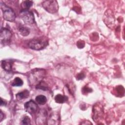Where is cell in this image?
<instances>
[{
    "label": "cell",
    "instance_id": "obj_15",
    "mask_svg": "<svg viewBox=\"0 0 125 125\" xmlns=\"http://www.w3.org/2000/svg\"><path fill=\"white\" fill-rule=\"evenodd\" d=\"M115 91L117 96L118 97H122L124 95L125 89L122 85L117 86L115 88Z\"/></svg>",
    "mask_w": 125,
    "mask_h": 125
},
{
    "label": "cell",
    "instance_id": "obj_3",
    "mask_svg": "<svg viewBox=\"0 0 125 125\" xmlns=\"http://www.w3.org/2000/svg\"><path fill=\"white\" fill-rule=\"evenodd\" d=\"M0 7L2 11L4 19L8 21H14L16 18V14L13 9L2 1L0 2Z\"/></svg>",
    "mask_w": 125,
    "mask_h": 125
},
{
    "label": "cell",
    "instance_id": "obj_10",
    "mask_svg": "<svg viewBox=\"0 0 125 125\" xmlns=\"http://www.w3.org/2000/svg\"><path fill=\"white\" fill-rule=\"evenodd\" d=\"M60 118L59 114L56 112H53L50 114V115L48 120V125H58L59 124Z\"/></svg>",
    "mask_w": 125,
    "mask_h": 125
},
{
    "label": "cell",
    "instance_id": "obj_19",
    "mask_svg": "<svg viewBox=\"0 0 125 125\" xmlns=\"http://www.w3.org/2000/svg\"><path fill=\"white\" fill-rule=\"evenodd\" d=\"M36 87L38 89H42V90H46L48 88V86L47 84L43 81H41L40 83H39L36 86Z\"/></svg>",
    "mask_w": 125,
    "mask_h": 125
},
{
    "label": "cell",
    "instance_id": "obj_20",
    "mask_svg": "<svg viewBox=\"0 0 125 125\" xmlns=\"http://www.w3.org/2000/svg\"><path fill=\"white\" fill-rule=\"evenodd\" d=\"M21 124L22 125H30L31 124L30 119L29 118V117L27 116H24L22 118L21 121Z\"/></svg>",
    "mask_w": 125,
    "mask_h": 125
},
{
    "label": "cell",
    "instance_id": "obj_5",
    "mask_svg": "<svg viewBox=\"0 0 125 125\" xmlns=\"http://www.w3.org/2000/svg\"><path fill=\"white\" fill-rule=\"evenodd\" d=\"M20 16L23 22L27 24H32L35 22L34 15L29 10L22 9L20 13Z\"/></svg>",
    "mask_w": 125,
    "mask_h": 125
},
{
    "label": "cell",
    "instance_id": "obj_17",
    "mask_svg": "<svg viewBox=\"0 0 125 125\" xmlns=\"http://www.w3.org/2000/svg\"><path fill=\"white\" fill-rule=\"evenodd\" d=\"M23 83V81L19 77H16L12 82L11 85L13 86H21Z\"/></svg>",
    "mask_w": 125,
    "mask_h": 125
},
{
    "label": "cell",
    "instance_id": "obj_4",
    "mask_svg": "<svg viewBox=\"0 0 125 125\" xmlns=\"http://www.w3.org/2000/svg\"><path fill=\"white\" fill-rule=\"evenodd\" d=\"M43 8L48 12L53 14L57 12L59 9V5L55 0H47L42 2Z\"/></svg>",
    "mask_w": 125,
    "mask_h": 125
},
{
    "label": "cell",
    "instance_id": "obj_14",
    "mask_svg": "<svg viewBox=\"0 0 125 125\" xmlns=\"http://www.w3.org/2000/svg\"><path fill=\"white\" fill-rule=\"evenodd\" d=\"M36 102L39 104H44L47 102L46 97L43 95H39L36 96L35 99Z\"/></svg>",
    "mask_w": 125,
    "mask_h": 125
},
{
    "label": "cell",
    "instance_id": "obj_12",
    "mask_svg": "<svg viewBox=\"0 0 125 125\" xmlns=\"http://www.w3.org/2000/svg\"><path fill=\"white\" fill-rule=\"evenodd\" d=\"M1 67L6 71H10L12 70V64L11 62L6 61V60H3L1 61Z\"/></svg>",
    "mask_w": 125,
    "mask_h": 125
},
{
    "label": "cell",
    "instance_id": "obj_11",
    "mask_svg": "<svg viewBox=\"0 0 125 125\" xmlns=\"http://www.w3.org/2000/svg\"><path fill=\"white\" fill-rule=\"evenodd\" d=\"M29 95V92L27 90L25 89L18 93L16 95V97L18 100L21 101L23 99L27 98Z\"/></svg>",
    "mask_w": 125,
    "mask_h": 125
},
{
    "label": "cell",
    "instance_id": "obj_21",
    "mask_svg": "<svg viewBox=\"0 0 125 125\" xmlns=\"http://www.w3.org/2000/svg\"><path fill=\"white\" fill-rule=\"evenodd\" d=\"M92 89L88 87L87 86H84L82 89V92L83 93V94H87L89 93H91L92 92Z\"/></svg>",
    "mask_w": 125,
    "mask_h": 125
},
{
    "label": "cell",
    "instance_id": "obj_23",
    "mask_svg": "<svg viewBox=\"0 0 125 125\" xmlns=\"http://www.w3.org/2000/svg\"><path fill=\"white\" fill-rule=\"evenodd\" d=\"M85 74L83 72H81L79 73H78L77 76H76V79L77 80H82L83 79H84V78L85 77Z\"/></svg>",
    "mask_w": 125,
    "mask_h": 125
},
{
    "label": "cell",
    "instance_id": "obj_22",
    "mask_svg": "<svg viewBox=\"0 0 125 125\" xmlns=\"http://www.w3.org/2000/svg\"><path fill=\"white\" fill-rule=\"evenodd\" d=\"M85 46V42L83 41L79 40L77 42V46L78 48L81 49L83 48Z\"/></svg>",
    "mask_w": 125,
    "mask_h": 125
},
{
    "label": "cell",
    "instance_id": "obj_2",
    "mask_svg": "<svg viewBox=\"0 0 125 125\" xmlns=\"http://www.w3.org/2000/svg\"><path fill=\"white\" fill-rule=\"evenodd\" d=\"M48 44L47 39L44 37H36L31 39L28 43L30 48L35 50H40L44 49Z\"/></svg>",
    "mask_w": 125,
    "mask_h": 125
},
{
    "label": "cell",
    "instance_id": "obj_13",
    "mask_svg": "<svg viewBox=\"0 0 125 125\" xmlns=\"http://www.w3.org/2000/svg\"><path fill=\"white\" fill-rule=\"evenodd\" d=\"M68 99V98L67 96L62 95L61 94H57L54 98V100L55 102L59 104H62L65 102Z\"/></svg>",
    "mask_w": 125,
    "mask_h": 125
},
{
    "label": "cell",
    "instance_id": "obj_18",
    "mask_svg": "<svg viewBox=\"0 0 125 125\" xmlns=\"http://www.w3.org/2000/svg\"><path fill=\"white\" fill-rule=\"evenodd\" d=\"M33 5V1L31 0H24L21 3V7L23 9L28 10Z\"/></svg>",
    "mask_w": 125,
    "mask_h": 125
},
{
    "label": "cell",
    "instance_id": "obj_8",
    "mask_svg": "<svg viewBox=\"0 0 125 125\" xmlns=\"http://www.w3.org/2000/svg\"><path fill=\"white\" fill-rule=\"evenodd\" d=\"M47 113L44 109L40 110L36 116V122L37 125H44L47 124Z\"/></svg>",
    "mask_w": 125,
    "mask_h": 125
},
{
    "label": "cell",
    "instance_id": "obj_25",
    "mask_svg": "<svg viewBox=\"0 0 125 125\" xmlns=\"http://www.w3.org/2000/svg\"><path fill=\"white\" fill-rule=\"evenodd\" d=\"M6 104V103L4 101V100L1 98V102H0V105L1 106H3V105H5Z\"/></svg>",
    "mask_w": 125,
    "mask_h": 125
},
{
    "label": "cell",
    "instance_id": "obj_6",
    "mask_svg": "<svg viewBox=\"0 0 125 125\" xmlns=\"http://www.w3.org/2000/svg\"><path fill=\"white\" fill-rule=\"evenodd\" d=\"M12 37V33L11 31L5 28H1L0 32V40L1 44H6L9 42L11 38Z\"/></svg>",
    "mask_w": 125,
    "mask_h": 125
},
{
    "label": "cell",
    "instance_id": "obj_7",
    "mask_svg": "<svg viewBox=\"0 0 125 125\" xmlns=\"http://www.w3.org/2000/svg\"><path fill=\"white\" fill-rule=\"evenodd\" d=\"M25 111L30 114H33L38 110V105L33 100H30L24 104Z\"/></svg>",
    "mask_w": 125,
    "mask_h": 125
},
{
    "label": "cell",
    "instance_id": "obj_9",
    "mask_svg": "<svg viewBox=\"0 0 125 125\" xmlns=\"http://www.w3.org/2000/svg\"><path fill=\"white\" fill-rule=\"evenodd\" d=\"M103 114V109L101 105L95 104L93 107L92 119L95 122L99 121L102 117Z\"/></svg>",
    "mask_w": 125,
    "mask_h": 125
},
{
    "label": "cell",
    "instance_id": "obj_1",
    "mask_svg": "<svg viewBox=\"0 0 125 125\" xmlns=\"http://www.w3.org/2000/svg\"><path fill=\"white\" fill-rule=\"evenodd\" d=\"M46 72L42 69L36 68L32 70L28 75V81L31 85L36 86L42 81L45 76Z\"/></svg>",
    "mask_w": 125,
    "mask_h": 125
},
{
    "label": "cell",
    "instance_id": "obj_24",
    "mask_svg": "<svg viewBox=\"0 0 125 125\" xmlns=\"http://www.w3.org/2000/svg\"><path fill=\"white\" fill-rule=\"evenodd\" d=\"M4 119V114L2 112L1 110H0V122H1L2 120Z\"/></svg>",
    "mask_w": 125,
    "mask_h": 125
},
{
    "label": "cell",
    "instance_id": "obj_16",
    "mask_svg": "<svg viewBox=\"0 0 125 125\" xmlns=\"http://www.w3.org/2000/svg\"><path fill=\"white\" fill-rule=\"evenodd\" d=\"M19 31L20 34L23 36H27L30 33L29 29L27 27L23 26H20L19 28Z\"/></svg>",
    "mask_w": 125,
    "mask_h": 125
}]
</instances>
